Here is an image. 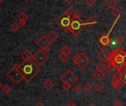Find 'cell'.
Here are the masks:
<instances>
[{
    "instance_id": "obj_1",
    "label": "cell",
    "mask_w": 126,
    "mask_h": 106,
    "mask_svg": "<svg viewBox=\"0 0 126 106\" xmlns=\"http://www.w3.org/2000/svg\"><path fill=\"white\" fill-rule=\"evenodd\" d=\"M19 70L22 74L24 79L26 82H31L34 77L39 72V66L33 59L23 61L19 65Z\"/></svg>"
},
{
    "instance_id": "obj_2",
    "label": "cell",
    "mask_w": 126,
    "mask_h": 106,
    "mask_svg": "<svg viewBox=\"0 0 126 106\" xmlns=\"http://www.w3.org/2000/svg\"><path fill=\"white\" fill-rule=\"evenodd\" d=\"M108 63L115 65L119 71L126 70V53L121 48H117L110 54Z\"/></svg>"
},
{
    "instance_id": "obj_3",
    "label": "cell",
    "mask_w": 126,
    "mask_h": 106,
    "mask_svg": "<svg viewBox=\"0 0 126 106\" xmlns=\"http://www.w3.org/2000/svg\"><path fill=\"white\" fill-rule=\"evenodd\" d=\"M85 26V22H83L81 19L72 18L69 32H70L73 36H77L82 32Z\"/></svg>"
},
{
    "instance_id": "obj_4",
    "label": "cell",
    "mask_w": 126,
    "mask_h": 106,
    "mask_svg": "<svg viewBox=\"0 0 126 106\" xmlns=\"http://www.w3.org/2000/svg\"><path fill=\"white\" fill-rule=\"evenodd\" d=\"M71 19H72L71 16H68L64 13L62 16H60L56 20V24L63 31L68 32L69 31V29H70Z\"/></svg>"
},
{
    "instance_id": "obj_5",
    "label": "cell",
    "mask_w": 126,
    "mask_h": 106,
    "mask_svg": "<svg viewBox=\"0 0 126 106\" xmlns=\"http://www.w3.org/2000/svg\"><path fill=\"white\" fill-rule=\"evenodd\" d=\"M7 76L16 85H19L23 79L24 77L19 70V65L16 64L7 73Z\"/></svg>"
},
{
    "instance_id": "obj_6",
    "label": "cell",
    "mask_w": 126,
    "mask_h": 106,
    "mask_svg": "<svg viewBox=\"0 0 126 106\" xmlns=\"http://www.w3.org/2000/svg\"><path fill=\"white\" fill-rule=\"evenodd\" d=\"M73 62L80 69H84L90 64L91 60L86 55L83 54V53H81V54H77L73 57Z\"/></svg>"
},
{
    "instance_id": "obj_7",
    "label": "cell",
    "mask_w": 126,
    "mask_h": 106,
    "mask_svg": "<svg viewBox=\"0 0 126 106\" xmlns=\"http://www.w3.org/2000/svg\"><path fill=\"white\" fill-rule=\"evenodd\" d=\"M78 79H79V77L76 75L72 71L68 70L63 75L61 76L60 80L62 82H67V83L72 85L78 80Z\"/></svg>"
},
{
    "instance_id": "obj_8",
    "label": "cell",
    "mask_w": 126,
    "mask_h": 106,
    "mask_svg": "<svg viewBox=\"0 0 126 106\" xmlns=\"http://www.w3.org/2000/svg\"><path fill=\"white\" fill-rule=\"evenodd\" d=\"M33 59L38 65H42L48 59V56L47 54H45L42 50H40L35 55H34Z\"/></svg>"
},
{
    "instance_id": "obj_9",
    "label": "cell",
    "mask_w": 126,
    "mask_h": 106,
    "mask_svg": "<svg viewBox=\"0 0 126 106\" xmlns=\"http://www.w3.org/2000/svg\"><path fill=\"white\" fill-rule=\"evenodd\" d=\"M98 42H99V43L101 45H102V46L106 47H108V46L111 43L112 39L109 37L108 34H104L102 36H101V37L99 39Z\"/></svg>"
},
{
    "instance_id": "obj_10",
    "label": "cell",
    "mask_w": 126,
    "mask_h": 106,
    "mask_svg": "<svg viewBox=\"0 0 126 106\" xmlns=\"http://www.w3.org/2000/svg\"><path fill=\"white\" fill-rule=\"evenodd\" d=\"M110 54H111L108 52V50L103 49V50H101V51L99 53V54H97V57H98V59H99L101 62H102L105 63V62H108V59Z\"/></svg>"
},
{
    "instance_id": "obj_11",
    "label": "cell",
    "mask_w": 126,
    "mask_h": 106,
    "mask_svg": "<svg viewBox=\"0 0 126 106\" xmlns=\"http://www.w3.org/2000/svg\"><path fill=\"white\" fill-rule=\"evenodd\" d=\"M106 71H108V73L112 76V77H115L117 76L118 74L120 73V71L114 65L108 63L106 68Z\"/></svg>"
},
{
    "instance_id": "obj_12",
    "label": "cell",
    "mask_w": 126,
    "mask_h": 106,
    "mask_svg": "<svg viewBox=\"0 0 126 106\" xmlns=\"http://www.w3.org/2000/svg\"><path fill=\"white\" fill-rule=\"evenodd\" d=\"M111 82L112 87L114 88L116 90H120L124 86V83L120 80V79L117 76L113 77V79H111Z\"/></svg>"
},
{
    "instance_id": "obj_13",
    "label": "cell",
    "mask_w": 126,
    "mask_h": 106,
    "mask_svg": "<svg viewBox=\"0 0 126 106\" xmlns=\"http://www.w3.org/2000/svg\"><path fill=\"white\" fill-rule=\"evenodd\" d=\"M50 42L49 41V39H47V36H42L37 42H36V45L41 48H44L45 47H47V46H50Z\"/></svg>"
},
{
    "instance_id": "obj_14",
    "label": "cell",
    "mask_w": 126,
    "mask_h": 106,
    "mask_svg": "<svg viewBox=\"0 0 126 106\" xmlns=\"http://www.w3.org/2000/svg\"><path fill=\"white\" fill-rule=\"evenodd\" d=\"M22 58L23 59L24 61H28V60H31L34 59V55L32 54V53L28 50H24L22 55H21Z\"/></svg>"
},
{
    "instance_id": "obj_15",
    "label": "cell",
    "mask_w": 126,
    "mask_h": 106,
    "mask_svg": "<svg viewBox=\"0 0 126 106\" xmlns=\"http://www.w3.org/2000/svg\"><path fill=\"white\" fill-rule=\"evenodd\" d=\"M47 39H49V41L50 42H54L59 38V35H58V34L56 31H51L47 34Z\"/></svg>"
},
{
    "instance_id": "obj_16",
    "label": "cell",
    "mask_w": 126,
    "mask_h": 106,
    "mask_svg": "<svg viewBox=\"0 0 126 106\" xmlns=\"http://www.w3.org/2000/svg\"><path fill=\"white\" fill-rule=\"evenodd\" d=\"M105 74L104 72H100L98 71H96L93 73V77L96 79V81H101L103 80V78L105 77Z\"/></svg>"
},
{
    "instance_id": "obj_17",
    "label": "cell",
    "mask_w": 126,
    "mask_h": 106,
    "mask_svg": "<svg viewBox=\"0 0 126 106\" xmlns=\"http://www.w3.org/2000/svg\"><path fill=\"white\" fill-rule=\"evenodd\" d=\"M44 87L46 88V90H47V91H50V90H51L53 88H54V82L51 80V79H47V80L44 82Z\"/></svg>"
},
{
    "instance_id": "obj_18",
    "label": "cell",
    "mask_w": 126,
    "mask_h": 106,
    "mask_svg": "<svg viewBox=\"0 0 126 106\" xmlns=\"http://www.w3.org/2000/svg\"><path fill=\"white\" fill-rule=\"evenodd\" d=\"M104 3H105L106 7H108V8L112 9L116 6L117 2H116V0H105Z\"/></svg>"
},
{
    "instance_id": "obj_19",
    "label": "cell",
    "mask_w": 126,
    "mask_h": 106,
    "mask_svg": "<svg viewBox=\"0 0 126 106\" xmlns=\"http://www.w3.org/2000/svg\"><path fill=\"white\" fill-rule=\"evenodd\" d=\"M106 68H107V65L104 62H101L100 63H99L96 65V71H100V72H104L105 71H106Z\"/></svg>"
},
{
    "instance_id": "obj_20",
    "label": "cell",
    "mask_w": 126,
    "mask_h": 106,
    "mask_svg": "<svg viewBox=\"0 0 126 106\" xmlns=\"http://www.w3.org/2000/svg\"><path fill=\"white\" fill-rule=\"evenodd\" d=\"M96 23H97V21H96V19L93 16H89L88 18V19L85 21V24L86 25L93 26V25H94Z\"/></svg>"
},
{
    "instance_id": "obj_21",
    "label": "cell",
    "mask_w": 126,
    "mask_h": 106,
    "mask_svg": "<svg viewBox=\"0 0 126 106\" xmlns=\"http://www.w3.org/2000/svg\"><path fill=\"white\" fill-rule=\"evenodd\" d=\"M117 77L120 79V80H121L124 84L126 85V70H125V71H121V72L118 74Z\"/></svg>"
},
{
    "instance_id": "obj_22",
    "label": "cell",
    "mask_w": 126,
    "mask_h": 106,
    "mask_svg": "<svg viewBox=\"0 0 126 106\" xmlns=\"http://www.w3.org/2000/svg\"><path fill=\"white\" fill-rule=\"evenodd\" d=\"M70 53H71V50L68 45L64 46L61 49V54H66V55H70Z\"/></svg>"
},
{
    "instance_id": "obj_23",
    "label": "cell",
    "mask_w": 126,
    "mask_h": 106,
    "mask_svg": "<svg viewBox=\"0 0 126 106\" xmlns=\"http://www.w3.org/2000/svg\"><path fill=\"white\" fill-rule=\"evenodd\" d=\"M59 59L62 62H67L69 59V55H66L64 54H60L59 56Z\"/></svg>"
},
{
    "instance_id": "obj_24",
    "label": "cell",
    "mask_w": 126,
    "mask_h": 106,
    "mask_svg": "<svg viewBox=\"0 0 126 106\" xmlns=\"http://www.w3.org/2000/svg\"><path fill=\"white\" fill-rule=\"evenodd\" d=\"M18 19H19V20L28 21V15H27L26 13H25L22 12V13H19V16H18Z\"/></svg>"
},
{
    "instance_id": "obj_25",
    "label": "cell",
    "mask_w": 126,
    "mask_h": 106,
    "mask_svg": "<svg viewBox=\"0 0 126 106\" xmlns=\"http://www.w3.org/2000/svg\"><path fill=\"white\" fill-rule=\"evenodd\" d=\"M20 28H21V26L19 25V23H16V22L12 24V25L11 26V30H12L13 31H14V32L18 31L20 29Z\"/></svg>"
},
{
    "instance_id": "obj_26",
    "label": "cell",
    "mask_w": 126,
    "mask_h": 106,
    "mask_svg": "<svg viewBox=\"0 0 126 106\" xmlns=\"http://www.w3.org/2000/svg\"><path fill=\"white\" fill-rule=\"evenodd\" d=\"M11 91H12V88H11L10 86H8V85H5V86L3 87V88H2V92H3L5 94H6V95L9 94L11 92Z\"/></svg>"
},
{
    "instance_id": "obj_27",
    "label": "cell",
    "mask_w": 126,
    "mask_h": 106,
    "mask_svg": "<svg viewBox=\"0 0 126 106\" xmlns=\"http://www.w3.org/2000/svg\"><path fill=\"white\" fill-rule=\"evenodd\" d=\"M112 14H113L115 17L118 18V17L120 16V14H121V11H120V10H119L118 8H113Z\"/></svg>"
},
{
    "instance_id": "obj_28",
    "label": "cell",
    "mask_w": 126,
    "mask_h": 106,
    "mask_svg": "<svg viewBox=\"0 0 126 106\" xmlns=\"http://www.w3.org/2000/svg\"><path fill=\"white\" fill-rule=\"evenodd\" d=\"M94 90L98 92V93H100V92H102L103 90H104V87L102 84H97L95 85L94 87Z\"/></svg>"
},
{
    "instance_id": "obj_29",
    "label": "cell",
    "mask_w": 126,
    "mask_h": 106,
    "mask_svg": "<svg viewBox=\"0 0 126 106\" xmlns=\"http://www.w3.org/2000/svg\"><path fill=\"white\" fill-rule=\"evenodd\" d=\"M115 42H116V43L117 45H122L124 43L125 39H123V37H122V36H117V37L116 38Z\"/></svg>"
},
{
    "instance_id": "obj_30",
    "label": "cell",
    "mask_w": 126,
    "mask_h": 106,
    "mask_svg": "<svg viewBox=\"0 0 126 106\" xmlns=\"http://www.w3.org/2000/svg\"><path fill=\"white\" fill-rule=\"evenodd\" d=\"M84 90L87 92V93H90L91 91V90L93 89V87L92 85L90 84V83H86L85 85H84Z\"/></svg>"
},
{
    "instance_id": "obj_31",
    "label": "cell",
    "mask_w": 126,
    "mask_h": 106,
    "mask_svg": "<svg viewBox=\"0 0 126 106\" xmlns=\"http://www.w3.org/2000/svg\"><path fill=\"white\" fill-rule=\"evenodd\" d=\"M97 2V0H85V2L89 7H93Z\"/></svg>"
},
{
    "instance_id": "obj_32",
    "label": "cell",
    "mask_w": 126,
    "mask_h": 106,
    "mask_svg": "<svg viewBox=\"0 0 126 106\" xmlns=\"http://www.w3.org/2000/svg\"><path fill=\"white\" fill-rule=\"evenodd\" d=\"M82 14L79 11H76L75 12H73V14L72 15V18L73 19H81Z\"/></svg>"
},
{
    "instance_id": "obj_33",
    "label": "cell",
    "mask_w": 126,
    "mask_h": 106,
    "mask_svg": "<svg viewBox=\"0 0 126 106\" xmlns=\"http://www.w3.org/2000/svg\"><path fill=\"white\" fill-rule=\"evenodd\" d=\"M71 85H70V84H68V83H67V82H62V88H63V90H65V91H69L70 89V88H71Z\"/></svg>"
},
{
    "instance_id": "obj_34",
    "label": "cell",
    "mask_w": 126,
    "mask_h": 106,
    "mask_svg": "<svg viewBox=\"0 0 126 106\" xmlns=\"http://www.w3.org/2000/svg\"><path fill=\"white\" fill-rule=\"evenodd\" d=\"M73 90H74V91L77 93V94H78V93H80V91H81V90H82V87L80 85H76L74 87H73Z\"/></svg>"
},
{
    "instance_id": "obj_35",
    "label": "cell",
    "mask_w": 126,
    "mask_h": 106,
    "mask_svg": "<svg viewBox=\"0 0 126 106\" xmlns=\"http://www.w3.org/2000/svg\"><path fill=\"white\" fill-rule=\"evenodd\" d=\"M73 12H74L73 11V9L71 8H68V10H66L65 11V13L67 14V15H68V16H72L73 14Z\"/></svg>"
},
{
    "instance_id": "obj_36",
    "label": "cell",
    "mask_w": 126,
    "mask_h": 106,
    "mask_svg": "<svg viewBox=\"0 0 126 106\" xmlns=\"http://www.w3.org/2000/svg\"><path fill=\"white\" fill-rule=\"evenodd\" d=\"M123 104L122 101L120 100V99H116L114 102V106H122Z\"/></svg>"
},
{
    "instance_id": "obj_37",
    "label": "cell",
    "mask_w": 126,
    "mask_h": 106,
    "mask_svg": "<svg viewBox=\"0 0 126 106\" xmlns=\"http://www.w3.org/2000/svg\"><path fill=\"white\" fill-rule=\"evenodd\" d=\"M19 24L21 27H24V26L26 25L27 21H24V20H19Z\"/></svg>"
},
{
    "instance_id": "obj_38",
    "label": "cell",
    "mask_w": 126,
    "mask_h": 106,
    "mask_svg": "<svg viewBox=\"0 0 126 106\" xmlns=\"http://www.w3.org/2000/svg\"><path fill=\"white\" fill-rule=\"evenodd\" d=\"M76 102H75V101H73V100H70V101H68V102L67 103V105L68 106H76Z\"/></svg>"
},
{
    "instance_id": "obj_39",
    "label": "cell",
    "mask_w": 126,
    "mask_h": 106,
    "mask_svg": "<svg viewBox=\"0 0 126 106\" xmlns=\"http://www.w3.org/2000/svg\"><path fill=\"white\" fill-rule=\"evenodd\" d=\"M45 54H47L48 53L50 52V47H49V46H47V47H44V48H42V49H41Z\"/></svg>"
},
{
    "instance_id": "obj_40",
    "label": "cell",
    "mask_w": 126,
    "mask_h": 106,
    "mask_svg": "<svg viewBox=\"0 0 126 106\" xmlns=\"http://www.w3.org/2000/svg\"><path fill=\"white\" fill-rule=\"evenodd\" d=\"M35 106H45V105H44L42 102H37V103L36 104Z\"/></svg>"
},
{
    "instance_id": "obj_41",
    "label": "cell",
    "mask_w": 126,
    "mask_h": 106,
    "mask_svg": "<svg viewBox=\"0 0 126 106\" xmlns=\"http://www.w3.org/2000/svg\"><path fill=\"white\" fill-rule=\"evenodd\" d=\"M64 1L67 3V4H71L74 0H64Z\"/></svg>"
},
{
    "instance_id": "obj_42",
    "label": "cell",
    "mask_w": 126,
    "mask_h": 106,
    "mask_svg": "<svg viewBox=\"0 0 126 106\" xmlns=\"http://www.w3.org/2000/svg\"><path fill=\"white\" fill-rule=\"evenodd\" d=\"M88 106H96L94 104H93V103H91V104H90V105H88Z\"/></svg>"
},
{
    "instance_id": "obj_43",
    "label": "cell",
    "mask_w": 126,
    "mask_h": 106,
    "mask_svg": "<svg viewBox=\"0 0 126 106\" xmlns=\"http://www.w3.org/2000/svg\"><path fill=\"white\" fill-rule=\"evenodd\" d=\"M2 2H3V0H0V5L2 4Z\"/></svg>"
},
{
    "instance_id": "obj_44",
    "label": "cell",
    "mask_w": 126,
    "mask_h": 106,
    "mask_svg": "<svg viewBox=\"0 0 126 106\" xmlns=\"http://www.w3.org/2000/svg\"><path fill=\"white\" fill-rule=\"evenodd\" d=\"M23 1H24V2H28V1H29V0H23Z\"/></svg>"
},
{
    "instance_id": "obj_45",
    "label": "cell",
    "mask_w": 126,
    "mask_h": 106,
    "mask_svg": "<svg viewBox=\"0 0 126 106\" xmlns=\"http://www.w3.org/2000/svg\"><path fill=\"white\" fill-rule=\"evenodd\" d=\"M1 87H2V85H1V83H0V88H1Z\"/></svg>"
},
{
    "instance_id": "obj_46",
    "label": "cell",
    "mask_w": 126,
    "mask_h": 106,
    "mask_svg": "<svg viewBox=\"0 0 126 106\" xmlns=\"http://www.w3.org/2000/svg\"><path fill=\"white\" fill-rule=\"evenodd\" d=\"M125 106H126V105H125Z\"/></svg>"
}]
</instances>
